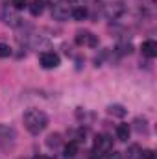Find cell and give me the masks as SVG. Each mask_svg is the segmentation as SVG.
<instances>
[{
  "label": "cell",
  "instance_id": "cell-18",
  "mask_svg": "<svg viewBox=\"0 0 157 159\" xmlns=\"http://www.w3.org/2000/svg\"><path fill=\"white\" fill-rule=\"evenodd\" d=\"M11 4H13L15 9H24V7H28V0H11Z\"/></svg>",
  "mask_w": 157,
  "mask_h": 159
},
{
  "label": "cell",
  "instance_id": "cell-6",
  "mask_svg": "<svg viewBox=\"0 0 157 159\" xmlns=\"http://www.w3.org/2000/svg\"><path fill=\"white\" fill-rule=\"evenodd\" d=\"M69 15H70V9H69V6L63 4V2H59V4H56V6L52 7V17H54L56 20H67Z\"/></svg>",
  "mask_w": 157,
  "mask_h": 159
},
{
  "label": "cell",
  "instance_id": "cell-5",
  "mask_svg": "<svg viewBox=\"0 0 157 159\" xmlns=\"http://www.w3.org/2000/svg\"><path fill=\"white\" fill-rule=\"evenodd\" d=\"M76 44H79V46H96L98 44V37L94 34L83 30V32L76 34Z\"/></svg>",
  "mask_w": 157,
  "mask_h": 159
},
{
  "label": "cell",
  "instance_id": "cell-9",
  "mask_svg": "<svg viewBox=\"0 0 157 159\" xmlns=\"http://www.w3.org/2000/svg\"><path fill=\"white\" fill-rule=\"evenodd\" d=\"M115 131H117V139L118 141H128V139H129V133H131V129H129L128 124H118Z\"/></svg>",
  "mask_w": 157,
  "mask_h": 159
},
{
  "label": "cell",
  "instance_id": "cell-14",
  "mask_svg": "<svg viewBox=\"0 0 157 159\" xmlns=\"http://www.w3.org/2000/svg\"><path fill=\"white\" fill-rule=\"evenodd\" d=\"M107 113L113 115V117H124V115H126V109H124L122 106H118V104H113V106L107 107Z\"/></svg>",
  "mask_w": 157,
  "mask_h": 159
},
{
  "label": "cell",
  "instance_id": "cell-20",
  "mask_svg": "<svg viewBox=\"0 0 157 159\" xmlns=\"http://www.w3.org/2000/svg\"><path fill=\"white\" fill-rule=\"evenodd\" d=\"M141 159H154V152H152V150H146V152H142Z\"/></svg>",
  "mask_w": 157,
  "mask_h": 159
},
{
  "label": "cell",
  "instance_id": "cell-16",
  "mask_svg": "<svg viewBox=\"0 0 157 159\" xmlns=\"http://www.w3.org/2000/svg\"><path fill=\"white\" fill-rule=\"evenodd\" d=\"M135 128H137V131H139V133H142V131L146 133V131H148L146 119H137V120H135Z\"/></svg>",
  "mask_w": 157,
  "mask_h": 159
},
{
  "label": "cell",
  "instance_id": "cell-1",
  "mask_svg": "<svg viewBox=\"0 0 157 159\" xmlns=\"http://www.w3.org/2000/svg\"><path fill=\"white\" fill-rule=\"evenodd\" d=\"M24 126L32 135H39L48 126V117L41 109H28L24 113Z\"/></svg>",
  "mask_w": 157,
  "mask_h": 159
},
{
  "label": "cell",
  "instance_id": "cell-21",
  "mask_svg": "<svg viewBox=\"0 0 157 159\" xmlns=\"http://www.w3.org/2000/svg\"><path fill=\"white\" fill-rule=\"evenodd\" d=\"M32 159H48L46 156H35V157H32Z\"/></svg>",
  "mask_w": 157,
  "mask_h": 159
},
{
  "label": "cell",
  "instance_id": "cell-17",
  "mask_svg": "<svg viewBox=\"0 0 157 159\" xmlns=\"http://www.w3.org/2000/svg\"><path fill=\"white\" fill-rule=\"evenodd\" d=\"M9 56H11V48H9V44L0 43V57H9Z\"/></svg>",
  "mask_w": 157,
  "mask_h": 159
},
{
  "label": "cell",
  "instance_id": "cell-22",
  "mask_svg": "<svg viewBox=\"0 0 157 159\" xmlns=\"http://www.w3.org/2000/svg\"><path fill=\"white\" fill-rule=\"evenodd\" d=\"M2 13H4V9H2V6H0V17H2Z\"/></svg>",
  "mask_w": 157,
  "mask_h": 159
},
{
  "label": "cell",
  "instance_id": "cell-3",
  "mask_svg": "<svg viewBox=\"0 0 157 159\" xmlns=\"http://www.w3.org/2000/svg\"><path fill=\"white\" fill-rule=\"evenodd\" d=\"M111 146H113V141H111L107 135H98V137L94 139V148H92L94 157H96V156H104V154H107V152L111 150Z\"/></svg>",
  "mask_w": 157,
  "mask_h": 159
},
{
  "label": "cell",
  "instance_id": "cell-2",
  "mask_svg": "<svg viewBox=\"0 0 157 159\" xmlns=\"http://www.w3.org/2000/svg\"><path fill=\"white\" fill-rule=\"evenodd\" d=\"M15 139H17L15 129L9 128V126L0 124V150H7L9 146H13L15 144Z\"/></svg>",
  "mask_w": 157,
  "mask_h": 159
},
{
  "label": "cell",
  "instance_id": "cell-12",
  "mask_svg": "<svg viewBox=\"0 0 157 159\" xmlns=\"http://www.w3.org/2000/svg\"><path fill=\"white\" fill-rule=\"evenodd\" d=\"M59 144H61V135H59V133L48 135V139H46V146H48V148H57Z\"/></svg>",
  "mask_w": 157,
  "mask_h": 159
},
{
  "label": "cell",
  "instance_id": "cell-19",
  "mask_svg": "<svg viewBox=\"0 0 157 159\" xmlns=\"http://www.w3.org/2000/svg\"><path fill=\"white\" fill-rule=\"evenodd\" d=\"M105 159H122V156H120V152L109 150V152H107V157H105Z\"/></svg>",
  "mask_w": 157,
  "mask_h": 159
},
{
  "label": "cell",
  "instance_id": "cell-10",
  "mask_svg": "<svg viewBox=\"0 0 157 159\" xmlns=\"http://www.w3.org/2000/svg\"><path fill=\"white\" fill-rule=\"evenodd\" d=\"M141 156H142V148L139 144H131L126 150V159H141Z\"/></svg>",
  "mask_w": 157,
  "mask_h": 159
},
{
  "label": "cell",
  "instance_id": "cell-8",
  "mask_svg": "<svg viewBox=\"0 0 157 159\" xmlns=\"http://www.w3.org/2000/svg\"><path fill=\"white\" fill-rule=\"evenodd\" d=\"M122 11H124L122 4H120V2H117V4H109V6H107L105 15H107L109 19H117L118 15H122Z\"/></svg>",
  "mask_w": 157,
  "mask_h": 159
},
{
  "label": "cell",
  "instance_id": "cell-13",
  "mask_svg": "<svg viewBox=\"0 0 157 159\" xmlns=\"http://www.w3.org/2000/svg\"><path fill=\"white\" fill-rule=\"evenodd\" d=\"M78 154V143L70 141L69 144H65V157H74Z\"/></svg>",
  "mask_w": 157,
  "mask_h": 159
},
{
  "label": "cell",
  "instance_id": "cell-23",
  "mask_svg": "<svg viewBox=\"0 0 157 159\" xmlns=\"http://www.w3.org/2000/svg\"><path fill=\"white\" fill-rule=\"evenodd\" d=\"M94 159H96V157H94Z\"/></svg>",
  "mask_w": 157,
  "mask_h": 159
},
{
  "label": "cell",
  "instance_id": "cell-11",
  "mask_svg": "<svg viewBox=\"0 0 157 159\" xmlns=\"http://www.w3.org/2000/svg\"><path fill=\"white\" fill-rule=\"evenodd\" d=\"M28 7H30V13L34 17H39L41 13H43V9H44V0H34Z\"/></svg>",
  "mask_w": 157,
  "mask_h": 159
},
{
  "label": "cell",
  "instance_id": "cell-7",
  "mask_svg": "<svg viewBox=\"0 0 157 159\" xmlns=\"http://www.w3.org/2000/svg\"><path fill=\"white\" fill-rule=\"evenodd\" d=\"M141 50H142V56H146V57H155L157 56V43L155 41H144L142 46H141Z\"/></svg>",
  "mask_w": 157,
  "mask_h": 159
},
{
  "label": "cell",
  "instance_id": "cell-15",
  "mask_svg": "<svg viewBox=\"0 0 157 159\" xmlns=\"http://www.w3.org/2000/svg\"><path fill=\"white\" fill-rule=\"evenodd\" d=\"M70 15H72L76 20H83V19L87 17V9H85L83 6H78V7H74V9L70 11Z\"/></svg>",
  "mask_w": 157,
  "mask_h": 159
},
{
  "label": "cell",
  "instance_id": "cell-4",
  "mask_svg": "<svg viewBox=\"0 0 157 159\" xmlns=\"http://www.w3.org/2000/svg\"><path fill=\"white\" fill-rule=\"evenodd\" d=\"M39 61H41V67L43 69H56L61 59H59V56L56 52H41Z\"/></svg>",
  "mask_w": 157,
  "mask_h": 159
}]
</instances>
